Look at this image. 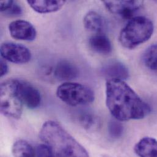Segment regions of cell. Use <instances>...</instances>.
<instances>
[{"label": "cell", "mask_w": 157, "mask_h": 157, "mask_svg": "<svg viewBox=\"0 0 157 157\" xmlns=\"http://www.w3.org/2000/svg\"><path fill=\"white\" fill-rule=\"evenodd\" d=\"M22 9L21 7L16 2H13V4L12 5V6L7 10L6 12H3L6 15L10 16V17H15V16H19L21 15L22 13Z\"/></svg>", "instance_id": "cell-21"}, {"label": "cell", "mask_w": 157, "mask_h": 157, "mask_svg": "<svg viewBox=\"0 0 157 157\" xmlns=\"http://www.w3.org/2000/svg\"><path fill=\"white\" fill-rule=\"evenodd\" d=\"M9 71V67L3 59L1 60V77L6 75Z\"/></svg>", "instance_id": "cell-23"}, {"label": "cell", "mask_w": 157, "mask_h": 157, "mask_svg": "<svg viewBox=\"0 0 157 157\" xmlns=\"http://www.w3.org/2000/svg\"><path fill=\"white\" fill-rule=\"evenodd\" d=\"M83 23L86 29L97 34L100 33L105 26L103 17L95 11H90L86 14L83 20Z\"/></svg>", "instance_id": "cell-15"}, {"label": "cell", "mask_w": 157, "mask_h": 157, "mask_svg": "<svg viewBox=\"0 0 157 157\" xmlns=\"http://www.w3.org/2000/svg\"><path fill=\"white\" fill-rule=\"evenodd\" d=\"M134 151L140 157H157V141L151 137H144L135 145Z\"/></svg>", "instance_id": "cell-13"}, {"label": "cell", "mask_w": 157, "mask_h": 157, "mask_svg": "<svg viewBox=\"0 0 157 157\" xmlns=\"http://www.w3.org/2000/svg\"><path fill=\"white\" fill-rule=\"evenodd\" d=\"M108 133L111 138H119L124 133V126L119 121L116 119L111 120L108 124Z\"/></svg>", "instance_id": "cell-18"}, {"label": "cell", "mask_w": 157, "mask_h": 157, "mask_svg": "<svg viewBox=\"0 0 157 157\" xmlns=\"http://www.w3.org/2000/svg\"><path fill=\"white\" fill-rule=\"evenodd\" d=\"M78 69L68 61H59L55 67L54 76L60 81H70L78 77Z\"/></svg>", "instance_id": "cell-11"}, {"label": "cell", "mask_w": 157, "mask_h": 157, "mask_svg": "<svg viewBox=\"0 0 157 157\" xmlns=\"http://www.w3.org/2000/svg\"><path fill=\"white\" fill-rule=\"evenodd\" d=\"M154 29V24L149 18L143 16L134 17L121 30L119 41L126 48H135L151 37Z\"/></svg>", "instance_id": "cell-3"}, {"label": "cell", "mask_w": 157, "mask_h": 157, "mask_svg": "<svg viewBox=\"0 0 157 157\" xmlns=\"http://www.w3.org/2000/svg\"><path fill=\"white\" fill-rule=\"evenodd\" d=\"M0 52L4 59L15 64H26L31 58V52L27 47L13 42L3 43Z\"/></svg>", "instance_id": "cell-6"}, {"label": "cell", "mask_w": 157, "mask_h": 157, "mask_svg": "<svg viewBox=\"0 0 157 157\" xmlns=\"http://www.w3.org/2000/svg\"><path fill=\"white\" fill-rule=\"evenodd\" d=\"M14 157H36V151L25 140H20L14 143L12 147Z\"/></svg>", "instance_id": "cell-16"}, {"label": "cell", "mask_w": 157, "mask_h": 157, "mask_svg": "<svg viewBox=\"0 0 157 157\" xmlns=\"http://www.w3.org/2000/svg\"><path fill=\"white\" fill-rule=\"evenodd\" d=\"M101 73L103 77L108 79L124 80L129 77V72L127 67L117 61L109 62L101 69Z\"/></svg>", "instance_id": "cell-10"}, {"label": "cell", "mask_w": 157, "mask_h": 157, "mask_svg": "<svg viewBox=\"0 0 157 157\" xmlns=\"http://www.w3.org/2000/svg\"><path fill=\"white\" fill-rule=\"evenodd\" d=\"M9 30L12 37L16 40L32 41L37 35L34 26L29 21L23 20L11 22L9 25Z\"/></svg>", "instance_id": "cell-8"}, {"label": "cell", "mask_w": 157, "mask_h": 157, "mask_svg": "<svg viewBox=\"0 0 157 157\" xmlns=\"http://www.w3.org/2000/svg\"><path fill=\"white\" fill-rule=\"evenodd\" d=\"M78 120L79 124L86 129L91 128L95 122L94 115L86 111L82 112L79 114Z\"/></svg>", "instance_id": "cell-19"}, {"label": "cell", "mask_w": 157, "mask_h": 157, "mask_svg": "<svg viewBox=\"0 0 157 157\" xmlns=\"http://www.w3.org/2000/svg\"><path fill=\"white\" fill-rule=\"evenodd\" d=\"M66 1H37L29 0L27 2L36 12L40 13H47L56 12L60 10L66 3Z\"/></svg>", "instance_id": "cell-12"}, {"label": "cell", "mask_w": 157, "mask_h": 157, "mask_svg": "<svg viewBox=\"0 0 157 157\" xmlns=\"http://www.w3.org/2000/svg\"><path fill=\"white\" fill-rule=\"evenodd\" d=\"M0 93L1 113L9 118L20 119L23 103L19 94L18 79H10L2 82Z\"/></svg>", "instance_id": "cell-4"}, {"label": "cell", "mask_w": 157, "mask_h": 157, "mask_svg": "<svg viewBox=\"0 0 157 157\" xmlns=\"http://www.w3.org/2000/svg\"><path fill=\"white\" fill-rule=\"evenodd\" d=\"M143 62L149 70L157 73V44L151 45L145 50Z\"/></svg>", "instance_id": "cell-17"}, {"label": "cell", "mask_w": 157, "mask_h": 157, "mask_svg": "<svg viewBox=\"0 0 157 157\" xmlns=\"http://www.w3.org/2000/svg\"><path fill=\"white\" fill-rule=\"evenodd\" d=\"M106 103L113 116L119 121L141 119L151 111L149 105L121 79L107 80Z\"/></svg>", "instance_id": "cell-1"}, {"label": "cell", "mask_w": 157, "mask_h": 157, "mask_svg": "<svg viewBox=\"0 0 157 157\" xmlns=\"http://www.w3.org/2000/svg\"><path fill=\"white\" fill-rule=\"evenodd\" d=\"M56 95L61 100L72 106L90 103L95 98L94 93L90 88L72 82H66L58 86Z\"/></svg>", "instance_id": "cell-5"}, {"label": "cell", "mask_w": 157, "mask_h": 157, "mask_svg": "<svg viewBox=\"0 0 157 157\" xmlns=\"http://www.w3.org/2000/svg\"><path fill=\"white\" fill-rule=\"evenodd\" d=\"M35 151L36 157H55L53 151L45 144L39 145Z\"/></svg>", "instance_id": "cell-20"}, {"label": "cell", "mask_w": 157, "mask_h": 157, "mask_svg": "<svg viewBox=\"0 0 157 157\" xmlns=\"http://www.w3.org/2000/svg\"><path fill=\"white\" fill-rule=\"evenodd\" d=\"M89 44L92 50L100 55H109L113 50L108 37L101 33H97L92 36L89 39Z\"/></svg>", "instance_id": "cell-14"}, {"label": "cell", "mask_w": 157, "mask_h": 157, "mask_svg": "<svg viewBox=\"0 0 157 157\" xmlns=\"http://www.w3.org/2000/svg\"><path fill=\"white\" fill-rule=\"evenodd\" d=\"M13 1H1L0 2L1 4V11L3 13L8 10L12 5L13 4Z\"/></svg>", "instance_id": "cell-22"}, {"label": "cell", "mask_w": 157, "mask_h": 157, "mask_svg": "<svg viewBox=\"0 0 157 157\" xmlns=\"http://www.w3.org/2000/svg\"><path fill=\"white\" fill-rule=\"evenodd\" d=\"M103 2L111 13L130 20L144 3L142 1H104Z\"/></svg>", "instance_id": "cell-7"}, {"label": "cell", "mask_w": 157, "mask_h": 157, "mask_svg": "<svg viewBox=\"0 0 157 157\" xmlns=\"http://www.w3.org/2000/svg\"><path fill=\"white\" fill-rule=\"evenodd\" d=\"M39 136L58 157H89L85 148L57 122H45Z\"/></svg>", "instance_id": "cell-2"}, {"label": "cell", "mask_w": 157, "mask_h": 157, "mask_svg": "<svg viewBox=\"0 0 157 157\" xmlns=\"http://www.w3.org/2000/svg\"><path fill=\"white\" fill-rule=\"evenodd\" d=\"M18 91L21 100L29 109H35L41 103V95L37 89L31 84L18 80Z\"/></svg>", "instance_id": "cell-9"}]
</instances>
